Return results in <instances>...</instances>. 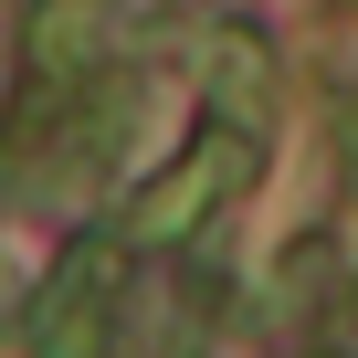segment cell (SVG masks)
Listing matches in <instances>:
<instances>
[{
    "label": "cell",
    "mask_w": 358,
    "mask_h": 358,
    "mask_svg": "<svg viewBox=\"0 0 358 358\" xmlns=\"http://www.w3.org/2000/svg\"><path fill=\"white\" fill-rule=\"evenodd\" d=\"M106 32H116V11H106V0H43V11H32V32H22V53H32V95L85 85V74L106 64Z\"/></svg>",
    "instance_id": "obj_3"
},
{
    "label": "cell",
    "mask_w": 358,
    "mask_h": 358,
    "mask_svg": "<svg viewBox=\"0 0 358 358\" xmlns=\"http://www.w3.org/2000/svg\"><path fill=\"white\" fill-rule=\"evenodd\" d=\"M243 169H253V148H243L232 127H201V137H190V148H179L148 190H137V222H127V232H137V243H179V232H201Z\"/></svg>",
    "instance_id": "obj_1"
},
{
    "label": "cell",
    "mask_w": 358,
    "mask_h": 358,
    "mask_svg": "<svg viewBox=\"0 0 358 358\" xmlns=\"http://www.w3.org/2000/svg\"><path fill=\"white\" fill-rule=\"evenodd\" d=\"M116 274H127V253H116V243H85V253L53 274L43 316H32V358H106V327H116Z\"/></svg>",
    "instance_id": "obj_2"
}]
</instances>
